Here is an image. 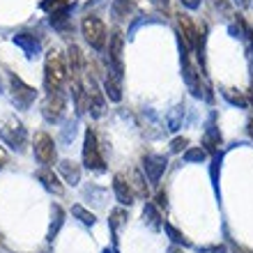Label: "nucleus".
<instances>
[{
	"label": "nucleus",
	"instance_id": "obj_1",
	"mask_svg": "<svg viewBox=\"0 0 253 253\" xmlns=\"http://www.w3.org/2000/svg\"><path fill=\"white\" fill-rule=\"evenodd\" d=\"M44 85H46L48 94L62 92V83L67 79V67L62 60V53L58 48H51L46 55V67H44Z\"/></svg>",
	"mask_w": 253,
	"mask_h": 253
},
{
	"label": "nucleus",
	"instance_id": "obj_2",
	"mask_svg": "<svg viewBox=\"0 0 253 253\" xmlns=\"http://www.w3.org/2000/svg\"><path fill=\"white\" fill-rule=\"evenodd\" d=\"M0 138L5 140L9 147H14V150H23L26 147V126L21 125L16 118H5L2 120V125H0Z\"/></svg>",
	"mask_w": 253,
	"mask_h": 253
},
{
	"label": "nucleus",
	"instance_id": "obj_3",
	"mask_svg": "<svg viewBox=\"0 0 253 253\" xmlns=\"http://www.w3.org/2000/svg\"><path fill=\"white\" fill-rule=\"evenodd\" d=\"M81 30H83V37L94 51H101L104 44H106V26L104 21L97 19V16H85L83 23H81Z\"/></svg>",
	"mask_w": 253,
	"mask_h": 253
},
{
	"label": "nucleus",
	"instance_id": "obj_4",
	"mask_svg": "<svg viewBox=\"0 0 253 253\" xmlns=\"http://www.w3.org/2000/svg\"><path fill=\"white\" fill-rule=\"evenodd\" d=\"M83 164H85V168H90V170H97V173L106 170L104 157H101V152H99L97 136H94V131H90V129L85 131V140H83Z\"/></svg>",
	"mask_w": 253,
	"mask_h": 253
},
{
	"label": "nucleus",
	"instance_id": "obj_5",
	"mask_svg": "<svg viewBox=\"0 0 253 253\" xmlns=\"http://www.w3.org/2000/svg\"><path fill=\"white\" fill-rule=\"evenodd\" d=\"M33 150H35V159L40 161V164H44V166H48V164H53L55 161V143L48 133L40 131L37 136H35Z\"/></svg>",
	"mask_w": 253,
	"mask_h": 253
},
{
	"label": "nucleus",
	"instance_id": "obj_6",
	"mask_svg": "<svg viewBox=\"0 0 253 253\" xmlns=\"http://www.w3.org/2000/svg\"><path fill=\"white\" fill-rule=\"evenodd\" d=\"M9 85H12L14 104H16L19 108H28L35 101V97H37L35 87L26 85V83H23V81H21L16 74H12V76H9Z\"/></svg>",
	"mask_w": 253,
	"mask_h": 253
},
{
	"label": "nucleus",
	"instance_id": "obj_7",
	"mask_svg": "<svg viewBox=\"0 0 253 253\" xmlns=\"http://www.w3.org/2000/svg\"><path fill=\"white\" fill-rule=\"evenodd\" d=\"M62 113H65V97H62V92L48 94L44 104H42V115L48 122H58L62 118Z\"/></svg>",
	"mask_w": 253,
	"mask_h": 253
},
{
	"label": "nucleus",
	"instance_id": "obj_8",
	"mask_svg": "<svg viewBox=\"0 0 253 253\" xmlns=\"http://www.w3.org/2000/svg\"><path fill=\"white\" fill-rule=\"evenodd\" d=\"M122 44H125V37H122L120 30H115L111 35V46H108V53H111V62H113V69L111 72L120 79L122 74Z\"/></svg>",
	"mask_w": 253,
	"mask_h": 253
},
{
	"label": "nucleus",
	"instance_id": "obj_9",
	"mask_svg": "<svg viewBox=\"0 0 253 253\" xmlns=\"http://www.w3.org/2000/svg\"><path fill=\"white\" fill-rule=\"evenodd\" d=\"M143 168H145L150 182H159V177L164 175V170H166V159H164L161 154H145Z\"/></svg>",
	"mask_w": 253,
	"mask_h": 253
},
{
	"label": "nucleus",
	"instance_id": "obj_10",
	"mask_svg": "<svg viewBox=\"0 0 253 253\" xmlns=\"http://www.w3.org/2000/svg\"><path fill=\"white\" fill-rule=\"evenodd\" d=\"M113 189H115V198H118L120 205H131L133 198H136V193H133L129 180H125V175H115L113 177Z\"/></svg>",
	"mask_w": 253,
	"mask_h": 253
},
{
	"label": "nucleus",
	"instance_id": "obj_11",
	"mask_svg": "<svg viewBox=\"0 0 253 253\" xmlns=\"http://www.w3.org/2000/svg\"><path fill=\"white\" fill-rule=\"evenodd\" d=\"M83 53L79 46H69V69L72 74V83H83Z\"/></svg>",
	"mask_w": 253,
	"mask_h": 253
},
{
	"label": "nucleus",
	"instance_id": "obj_12",
	"mask_svg": "<svg viewBox=\"0 0 253 253\" xmlns=\"http://www.w3.org/2000/svg\"><path fill=\"white\" fill-rule=\"evenodd\" d=\"M37 180H40L48 191L62 193V182L58 180V175H55L51 168H42V170H37Z\"/></svg>",
	"mask_w": 253,
	"mask_h": 253
},
{
	"label": "nucleus",
	"instance_id": "obj_13",
	"mask_svg": "<svg viewBox=\"0 0 253 253\" xmlns=\"http://www.w3.org/2000/svg\"><path fill=\"white\" fill-rule=\"evenodd\" d=\"M60 173H62V177H65V182L67 184H79V180H81V168H79V164H74V161H69V159H65V161H60Z\"/></svg>",
	"mask_w": 253,
	"mask_h": 253
},
{
	"label": "nucleus",
	"instance_id": "obj_14",
	"mask_svg": "<svg viewBox=\"0 0 253 253\" xmlns=\"http://www.w3.org/2000/svg\"><path fill=\"white\" fill-rule=\"evenodd\" d=\"M14 42H16V46H21L23 48V53L26 55H37V51H40V42L35 40V37H30V35H26V33H21V35H16L14 37Z\"/></svg>",
	"mask_w": 253,
	"mask_h": 253
},
{
	"label": "nucleus",
	"instance_id": "obj_15",
	"mask_svg": "<svg viewBox=\"0 0 253 253\" xmlns=\"http://www.w3.org/2000/svg\"><path fill=\"white\" fill-rule=\"evenodd\" d=\"M143 219L147 221V226L152 228V230H159L161 226H164V219H161V212L157 210V207L152 205V203H147L145 207H143Z\"/></svg>",
	"mask_w": 253,
	"mask_h": 253
},
{
	"label": "nucleus",
	"instance_id": "obj_16",
	"mask_svg": "<svg viewBox=\"0 0 253 253\" xmlns=\"http://www.w3.org/2000/svg\"><path fill=\"white\" fill-rule=\"evenodd\" d=\"M118 76L115 74H108L106 81H104V87H106V97L111 101H120L122 99V92H120V85H118Z\"/></svg>",
	"mask_w": 253,
	"mask_h": 253
},
{
	"label": "nucleus",
	"instance_id": "obj_17",
	"mask_svg": "<svg viewBox=\"0 0 253 253\" xmlns=\"http://www.w3.org/2000/svg\"><path fill=\"white\" fill-rule=\"evenodd\" d=\"M203 145H205V150H210V152H219V145H221V133L214 129V125H210V129L205 131V138H203Z\"/></svg>",
	"mask_w": 253,
	"mask_h": 253
},
{
	"label": "nucleus",
	"instance_id": "obj_18",
	"mask_svg": "<svg viewBox=\"0 0 253 253\" xmlns=\"http://www.w3.org/2000/svg\"><path fill=\"white\" fill-rule=\"evenodd\" d=\"M136 9V0H115L113 2V16L115 19H125Z\"/></svg>",
	"mask_w": 253,
	"mask_h": 253
},
{
	"label": "nucleus",
	"instance_id": "obj_19",
	"mask_svg": "<svg viewBox=\"0 0 253 253\" xmlns=\"http://www.w3.org/2000/svg\"><path fill=\"white\" fill-rule=\"evenodd\" d=\"M62 221H65V212H62L60 205H53V221H51V228H48V240L53 242V237L58 235V230H60Z\"/></svg>",
	"mask_w": 253,
	"mask_h": 253
},
{
	"label": "nucleus",
	"instance_id": "obj_20",
	"mask_svg": "<svg viewBox=\"0 0 253 253\" xmlns=\"http://www.w3.org/2000/svg\"><path fill=\"white\" fill-rule=\"evenodd\" d=\"M72 214L81 221V223H85V226H94V221H97L92 212H87L85 207H81V205H74L72 207Z\"/></svg>",
	"mask_w": 253,
	"mask_h": 253
},
{
	"label": "nucleus",
	"instance_id": "obj_21",
	"mask_svg": "<svg viewBox=\"0 0 253 253\" xmlns=\"http://www.w3.org/2000/svg\"><path fill=\"white\" fill-rule=\"evenodd\" d=\"M129 184H131V189H133L136 196H140V198H145L147 196V187H145V182H143V175H140L138 170H133L131 173V182H129Z\"/></svg>",
	"mask_w": 253,
	"mask_h": 253
},
{
	"label": "nucleus",
	"instance_id": "obj_22",
	"mask_svg": "<svg viewBox=\"0 0 253 253\" xmlns=\"http://www.w3.org/2000/svg\"><path fill=\"white\" fill-rule=\"evenodd\" d=\"M182 115H184V106H177V108L173 111V113L168 115V129H170V131H175V129L180 126Z\"/></svg>",
	"mask_w": 253,
	"mask_h": 253
},
{
	"label": "nucleus",
	"instance_id": "obj_23",
	"mask_svg": "<svg viewBox=\"0 0 253 253\" xmlns=\"http://www.w3.org/2000/svg\"><path fill=\"white\" fill-rule=\"evenodd\" d=\"M164 228H166V233L170 235V240H173V242H177V244H184V247H189V240H187V237H184V235H182V233H180V230H177V228H175V226H170V223H166V226H164Z\"/></svg>",
	"mask_w": 253,
	"mask_h": 253
},
{
	"label": "nucleus",
	"instance_id": "obj_24",
	"mask_svg": "<svg viewBox=\"0 0 253 253\" xmlns=\"http://www.w3.org/2000/svg\"><path fill=\"white\" fill-rule=\"evenodd\" d=\"M125 216H126V212L125 210H113V212H111V228H118L122 223V221H125Z\"/></svg>",
	"mask_w": 253,
	"mask_h": 253
},
{
	"label": "nucleus",
	"instance_id": "obj_25",
	"mask_svg": "<svg viewBox=\"0 0 253 253\" xmlns=\"http://www.w3.org/2000/svg\"><path fill=\"white\" fill-rule=\"evenodd\" d=\"M184 159L187 161H203L205 159V150H200V147H196V150H187Z\"/></svg>",
	"mask_w": 253,
	"mask_h": 253
},
{
	"label": "nucleus",
	"instance_id": "obj_26",
	"mask_svg": "<svg viewBox=\"0 0 253 253\" xmlns=\"http://www.w3.org/2000/svg\"><path fill=\"white\" fill-rule=\"evenodd\" d=\"M223 94H226L228 101H233V104H240V106H244L247 101H244V97H240V94H233L230 90H223Z\"/></svg>",
	"mask_w": 253,
	"mask_h": 253
},
{
	"label": "nucleus",
	"instance_id": "obj_27",
	"mask_svg": "<svg viewBox=\"0 0 253 253\" xmlns=\"http://www.w3.org/2000/svg\"><path fill=\"white\" fill-rule=\"evenodd\" d=\"M184 147H187V138H175L173 145H170V150H173V152H180V150H184Z\"/></svg>",
	"mask_w": 253,
	"mask_h": 253
},
{
	"label": "nucleus",
	"instance_id": "obj_28",
	"mask_svg": "<svg viewBox=\"0 0 253 253\" xmlns=\"http://www.w3.org/2000/svg\"><path fill=\"white\" fill-rule=\"evenodd\" d=\"M200 253H226V249L223 247H203Z\"/></svg>",
	"mask_w": 253,
	"mask_h": 253
},
{
	"label": "nucleus",
	"instance_id": "obj_29",
	"mask_svg": "<svg viewBox=\"0 0 253 253\" xmlns=\"http://www.w3.org/2000/svg\"><path fill=\"white\" fill-rule=\"evenodd\" d=\"M5 164H7V150L0 145V170L5 168Z\"/></svg>",
	"mask_w": 253,
	"mask_h": 253
},
{
	"label": "nucleus",
	"instance_id": "obj_30",
	"mask_svg": "<svg viewBox=\"0 0 253 253\" xmlns=\"http://www.w3.org/2000/svg\"><path fill=\"white\" fill-rule=\"evenodd\" d=\"M157 203H159V207H166V193L164 191L157 193Z\"/></svg>",
	"mask_w": 253,
	"mask_h": 253
},
{
	"label": "nucleus",
	"instance_id": "obj_31",
	"mask_svg": "<svg viewBox=\"0 0 253 253\" xmlns=\"http://www.w3.org/2000/svg\"><path fill=\"white\" fill-rule=\"evenodd\" d=\"M182 2H184L187 7H191V9H196V7L200 5V0H182Z\"/></svg>",
	"mask_w": 253,
	"mask_h": 253
},
{
	"label": "nucleus",
	"instance_id": "obj_32",
	"mask_svg": "<svg viewBox=\"0 0 253 253\" xmlns=\"http://www.w3.org/2000/svg\"><path fill=\"white\" fill-rule=\"evenodd\" d=\"M152 5H157V7H168V0H152Z\"/></svg>",
	"mask_w": 253,
	"mask_h": 253
},
{
	"label": "nucleus",
	"instance_id": "obj_33",
	"mask_svg": "<svg viewBox=\"0 0 253 253\" xmlns=\"http://www.w3.org/2000/svg\"><path fill=\"white\" fill-rule=\"evenodd\" d=\"M247 131H249V136L253 138V120H249V126H247Z\"/></svg>",
	"mask_w": 253,
	"mask_h": 253
},
{
	"label": "nucleus",
	"instance_id": "obj_34",
	"mask_svg": "<svg viewBox=\"0 0 253 253\" xmlns=\"http://www.w3.org/2000/svg\"><path fill=\"white\" fill-rule=\"evenodd\" d=\"M168 253H184V251H182L180 247H170V249H168Z\"/></svg>",
	"mask_w": 253,
	"mask_h": 253
},
{
	"label": "nucleus",
	"instance_id": "obj_35",
	"mask_svg": "<svg viewBox=\"0 0 253 253\" xmlns=\"http://www.w3.org/2000/svg\"><path fill=\"white\" fill-rule=\"evenodd\" d=\"M235 253H249V251H244V249H235Z\"/></svg>",
	"mask_w": 253,
	"mask_h": 253
}]
</instances>
